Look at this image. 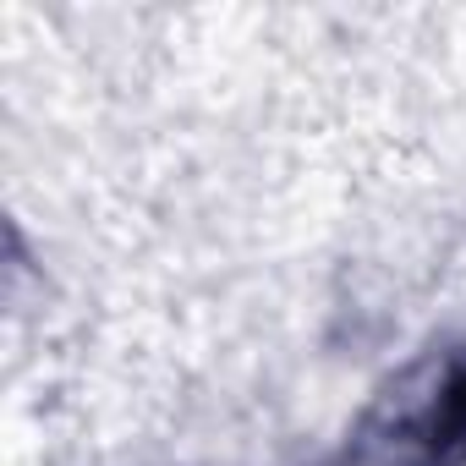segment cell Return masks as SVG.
Masks as SVG:
<instances>
[{
  "label": "cell",
  "instance_id": "obj_1",
  "mask_svg": "<svg viewBox=\"0 0 466 466\" xmlns=\"http://www.w3.org/2000/svg\"><path fill=\"white\" fill-rule=\"evenodd\" d=\"M428 444L433 450H450V444H466V373L439 395L433 406V422H428Z\"/></svg>",
  "mask_w": 466,
  "mask_h": 466
}]
</instances>
